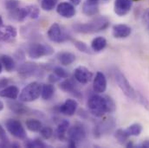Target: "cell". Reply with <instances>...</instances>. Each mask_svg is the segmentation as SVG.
Segmentation results:
<instances>
[{
    "instance_id": "obj_16",
    "label": "cell",
    "mask_w": 149,
    "mask_h": 148,
    "mask_svg": "<svg viewBox=\"0 0 149 148\" xmlns=\"http://www.w3.org/2000/svg\"><path fill=\"white\" fill-rule=\"evenodd\" d=\"M132 32V29L127 24H115L113 26L112 34L115 38H126L129 37Z\"/></svg>"
},
{
    "instance_id": "obj_4",
    "label": "cell",
    "mask_w": 149,
    "mask_h": 148,
    "mask_svg": "<svg viewBox=\"0 0 149 148\" xmlns=\"http://www.w3.org/2000/svg\"><path fill=\"white\" fill-rule=\"evenodd\" d=\"M113 74H114V80H115L118 87L123 92V94L127 98H129L131 100H136L137 99V92L131 86L130 82L126 78L125 74L118 69H115Z\"/></svg>"
},
{
    "instance_id": "obj_18",
    "label": "cell",
    "mask_w": 149,
    "mask_h": 148,
    "mask_svg": "<svg viewBox=\"0 0 149 148\" xmlns=\"http://www.w3.org/2000/svg\"><path fill=\"white\" fill-rule=\"evenodd\" d=\"M19 95V88L17 86L11 85L5 87L2 90H0V97L3 98H8L11 101H15L17 99Z\"/></svg>"
},
{
    "instance_id": "obj_36",
    "label": "cell",
    "mask_w": 149,
    "mask_h": 148,
    "mask_svg": "<svg viewBox=\"0 0 149 148\" xmlns=\"http://www.w3.org/2000/svg\"><path fill=\"white\" fill-rule=\"evenodd\" d=\"M25 146H26L27 147L30 148H45L48 147L44 142H42V140H38V139H36V140H31V141L27 142Z\"/></svg>"
},
{
    "instance_id": "obj_32",
    "label": "cell",
    "mask_w": 149,
    "mask_h": 148,
    "mask_svg": "<svg viewBox=\"0 0 149 148\" xmlns=\"http://www.w3.org/2000/svg\"><path fill=\"white\" fill-rule=\"evenodd\" d=\"M73 42H74V45L75 46V48L79 51H81L82 53H85V54H91L92 53L91 49L88 48V46L85 42H83L81 41H79V40H74Z\"/></svg>"
},
{
    "instance_id": "obj_25",
    "label": "cell",
    "mask_w": 149,
    "mask_h": 148,
    "mask_svg": "<svg viewBox=\"0 0 149 148\" xmlns=\"http://www.w3.org/2000/svg\"><path fill=\"white\" fill-rule=\"evenodd\" d=\"M107 46V40L103 37H97L93 39L91 42V49L95 52L103 50Z\"/></svg>"
},
{
    "instance_id": "obj_21",
    "label": "cell",
    "mask_w": 149,
    "mask_h": 148,
    "mask_svg": "<svg viewBox=\"0 0 149 148\" xmlns=\"http://www.w3.org/2000/svg\"><path fill=\"white\" fill-rule=\"evenodd\" d=\"M10 12L9 13V16L11 19L18 21V22H23L24 19L29 16L28 10L26 8H17L13 10H10Z\"/></svg>"
},
{
    "instance_id": "obj_35",
    "label": "cell",
    "mask_w": 149,
    "mask_h": 148,
    "mask_svg": "<svg viewBox=\"0 0 149 148\" xmlns=\"http://www.w3.org/2000/svg\"><path fill=\"white\" fill-rule=\"evenodd\" d=\"M40 134L44 140H49L53 136L54 132L53 129L49 126H42L40 130Z\"/></svg>"
},
{
    "instance_id": "obj_34",
    "label": "cell",
    "mask_w": 149,
    "mask_h": 148,
    "mask_svg": "<svg viewBox=\"0 0 149 148\" xmlns=\"http://www.w3.org/2000/svg\"><path fill=\"white\" fill-rule=\"evenodd\" d=\"M0 140H1V143H0V147H10L9 145V139L6 135V133H5V130L4 128L0 125Z\"/></svg>"
},
{
    "instance_id": "obj_13",
    "label": "cell",
    "mask_w": 149,
    "mask_h": 148,
    "mask_svg": "<svg viewBox=\"0 0 149 148\" xmlns=\"http://www.w3.org/2000/svg\"><path fill=\"white\" fill-rule=\"evenodd\" d=\"M132 8V0H114L113 10L119 17L126 16Z\"/></svg>"
},
{
    "instance_id": "obj_27",
    "label": "cell",
    "mask_w": 149,
    "mask_h": 148,
    "mask_svg": "<svg viewBox=\"0 0 149 148\" xmlns=\"http://www.w3.org/2000/svg\"><path fill=\"white\" fill-rule=\"evenodd\" d=\"M82 12L86 16H95L99 12V7L98 4H93L89 3L88 2H85L82 5Z\"/></svg>"
},
{
    "instance_id": "obj_14",
    "label": "cell",
    "mask_w": 149,
    "mask_h": 148,
    "mask_svg": "<svg viewBox=\"0 0 149 148\" xmlns=\"http://www.w3.org/2000/svg\"><path fill=\"white\" fill-rule=\"evenodd\" d=\"M107 89V78L102 72H97L93 81V90L96 94L104 93Z\"/></svg>"
},
{
    "instance_id": "obj_41",
    "label": "cell",
    "mask_w": 149,
    "mask_h": 148,
    "mask_svg": "<svg viewBox=\"0 0 149 148\" xmlns=\"http://www.w3.org/2000/svg\"><path fill=\"white\" fill-rule=\"evenodd\" d=\"M142 23L145 25V27L149 30V8L144 11V14L142 16Z\"/></svg>"
},
{
    "instance_id": "obj_48",
    "label": "cell",
    "mask_w": 149,
    "mask_h": 148,
    "mask_svg": "<svg viewBox=\"0 0 149 148\" xmlns=\"http://www.w3.org/2000/svg\"><path fill=\"white\" fill-rule=\"evenodd\" d=\"M10 147H20V146H19L18 144H16V143H14V144H11V145H10Z\"/></svg>"
},
{
    "instance_id": "obj_52",
    "label": "cell",
    "mask_w": 149,
    "mask_h": 148,
    "mask_svg": "<svg viewBox=\"0 0 149 148\" xmlns=\"http://www.w3.org/2000/svg\"><path fill=\"white\" fill-rule=\"evenodd\" d=\"M132 1H135V2H138V1H141V0H132Z\"/></svg>"
},
{
    "instance_id": "obj_9",
    "label": "cell",
    "mask_w": 149,
    "mask_h": 148,
    "mask_svg": "<svg viewBox=\"0 0 149 148\" xmlns=\"http://www.w3.org/2000/svg\"><path fill=\"white\" fill-rule=\"evenodd\" d=\"M47 35H48L49 39L51 42H57V43H61V42H66V41H68V40H70L71 38L69 34H67V33L63 31L61 26L58 24H56V23H54L49 27Z\"/></svg>"
},
{
    "instance_id": "obj_20",
    "label": "cell",
    "mask_w": 149,
    "mask_h": 148,
    "mask_svg": "<svg viewBox=\"0 0 149 148\" xmlns=\"http://www.w3.org/2000/svg\"><path fill=\"white\" fill-rule=\"evenodd\" d=\"M59 88L66 92V93H70V94H73L74 95L79 97V94H80V92L77 90L76 88V86H75V83L72 80L69 79V78H66L64 79V81H63L60 84H59Z\"/></svg>"
},
{
    "instance_id": "obj_46",
    "label": "cell",
    "mask_w": 149,
    "mask_h": 148,
    "mask_svg": "<svg viewBox=\"0 0 149 148\" xmlns=\"http://www.w3.org/2000/svg\"><path fill=\"white\" fill-rule=\"evenodd\" d=\"M70 1L74 5H79L81 3V0H70Z\"/></svg>"
},
{
    "instance_id": "obj_28",
    "label": "cell",
    "mask_w": 149,
    "mask_h": 148,
    "mask_svg": "<svg viewBox=\"0 0 149 148\" xmlns=\"http://www.w3.org/2000/svg\"><path fill=\"white\" fill-rule=\"evenodd\" d=\"M25 125L28 130L31 132H40L42 127V122L37 119H29L25 121Z\"/></svg>"
},
{
    "instance_id": "obj_8",
    "label": "cell",
    "mask_w": 149,
    "mask_h": 148,
    "mask_svg": "<svg viewBox=\"0 0 149 148\" xmlns=\"http://www.w3.org/2000/svg\"><path fill=\"white\" fill-rule=\"evenodd\" d=\"M17 73L23 78H28L32 76L40 77L43 74V71L37 63H25L19 66V68L17 69Z\"/></svg>"
},
{
    "instance_id": "obj_44",
    "label": "cell",
    "mask_w": 149,
    "mask_h": 148,
    "mask_svg": "<svg viewBox=\"0 0 149 148\" xmlns=\"http://www.w3.org/2000/svg\"><path fill=\"white\" fill-rule=\"evenodd\" d=\"M144 147V148H149V140H145L143 143L140 144V145H137L136 147Z\"/></svg>"
},
{
    "instance_id": "obj_19",
    "label": "cell",
    "mask_w": 149,
    "mask_h": 148,
    "mask_svg": "<svg viewBox=\"0 0 149 148\" xmlns=\"http://www.w3.org/2000/svg\"><path fill=\"white\" fill-rule=\"evenodd\" d=\"M70 128V122L68 120H63L57 126L56 130V136L61 141L67 140V133Z\"/></svg>"
},
{
    "instance_id": "obj_3",
    "label": "cell",
    "mask_w": 149,
    "mask_h": 148,
    "mask_svg": "<svg viewBox=\"0 0 149 148\" xmlns=\"http://www.w3.org/2000/svg\"><path fill=\"white\" fill-rule=\"evenodd\" d=\"M42 85L37 81H32L26 85L19 94V101L22 102L35 101L41 95Z\"/></svg>"
},
{
    "instance_id": "obj_47",
    "label": "cell",
    "mask_w": 149,
    "mask_h": 148,
    "mask_svg": "<svg viewBox=\"0 0 149 148\" xmlns=\"http://www.w3.org/2000/svg\"><path fill=\"white\" fill-rule=\"evenodd\" d=\"M126 147H134V145L132 141H127V144H126Z\"/></svg>"
},
{
    "instance_id": "obj_1",
    "label": "cell",
    "mask_w": 149,
    "mask_h": 148,
    "mask_svg": "<svg viewBox=\"0 0 149 148\" xmlns=\"http://www.w3.org/2000/svg\"><path fill=\"white\" fill-rule=\"evenodd\" d=\"M109 25V19L105 16L96 17L85 24H75L73 25L74 31L81 34H94L106 30Z\"/></svg>"
},
{
    "instance_id": "obj_12",
    "label": "cell",
    "mask_w": 149,
    "mask_h": 148,
    "mask_svg": "<svg viewBox=\"0 0 149 148\" xmlns=\"http://www.w3.org/2000/svg\"><path fill=\"white\" fill-rule=\"evenodd\" d=\"M56 12L64 18H72L75 15L76 10L74 4L69 2H62L56 7Z\"/></svg>"
},
{
    "instance_id": "obj_6",
    "label": "cell",
    "mask_w": 149,
    "mask_h": 148,
    "mask_svg": "<svg viewBox=\"0 0 149 148\" xmlns=\"http://www.w3.org/2000/svg\"><path fill=\"white\" fill-rule=\"evenodd\" d=\"M68 145L70 147H76L86 138V130L81 125H74L70 127L67 133Z\"/></svg>"
},
{
    "instance_id": "obj_33",
    "label": "cell",
    "mask_w": 149,
    "mask_h": 148,
    "mask_svg": "<svg viewBox=\"0 0 149 148\" xmlns=\"http://www.w3.org/2000/svg\"><path fill=\"white\" fill-rule=\"evenodd\" d=\"M26 9L28 10L29 16L31 17V18H32V19H37V18H38L39 14H40V9L37 7V5L31 4V5L27 6Z\"/></svg>"
},
{
    "instance_id": "obj_17",
    "label": "cell",
    "mask_w": 149,
    "mask_h": 148,
    "mask_svg": "<svg viewBox=\"0 0 149 148\" xmlns=\"http://www.w3.org/2000/svg\"><path fill=\"white\" fill-rule=\"evenodd\" d=\"M17 36V29L12 25H6L0 29V42H9Z\"/></svg>"
},
{
    "instance_id": "obj_5",
    "label": "cell",
    "mask_w": 149,
    "mask_h": 148,
    "mask_svg": "<svg viewBox=\"0 0 149 148\" xmlns=\"http://www.w3.org/2000/svg\"><path fill=\"white\" fill-rule=\"evenodd\" d=\"M27 53L31 59H39L43 56H51L54 53V49L49 44L32 42L28 46Z\"/></svg>"
},
{
    "instance_id": "obj_45",
    "label": "cell",
    "mask_w": 149,
    "mask_h": 148,
    "mask_svg": "<svg viewBox=\"0 0 149 148\" xmlns=\"http://www.w3.org/2000/svg\"><path fill=\"white\" fill-rule=\"evenodd\" d=\"M100 1H104V2H107L109 0H86V2L89 3H93V4H99Z\"/></svg>"
},
{
    "instance_id": "obj_22",
    "label": "cell",
    "mask_w": 149,
    "mask_h": 148,
    "mask_svg": "<svg viewBox=\"0 0 149 148\" xmlns=\"http://www.w3.org/2000/svg\"><path fill=\"white\" fill-rule=\"evenodd\" d=\"M8 107L9 108L17 114H26L28 113L31 112V109L24 106L23 103L21 102H17V101H8Z\"/></svg>"
},
{
    "instance_id": "obj_24",
    "label": "cell",
    "mask_w": 149,
    "mask_h": 148,
    "mask_svg": "<svg viewBox=\"0 0 149 148\" xmlns=\"http://www.w3.org/2000/svg\"><path fill=\"white\" fill-rule=\"evenodd\" d=\"M0 62H1L2 65L3 66L4 69L7 72H11L16 68V63H15L14 59L11 56H8V55H3V56H1Z\"/></svg>"
},
{
    "instance_id": "obj_23",
    "label": "cell",
    "mask_w": 149,
    "mask_h": 148,
    "mask_svg": "<svg viewBox=\"0 0 149 148\" xmlns=\"http://www.w3.org/2000/svg\"><path fill=\"white\" fill-rule=\"evenodd\" d=\"M57 59L62 65L68 66L75 61V56L70 52H61L57 55Z\"/></svg>"
},
{
    "instance_id": "obj_15",
    "label": "cell",
    "mask_w": 149,
    "mask_h": 148,
    "mask_svg": "<svg viewBox=\"0 0 149 148\" xmlns=\"http://www.w3.org/2000/svg\"><path fill=\"white\" fill-rule=\"evenodd\" d=\"M114 126H115V123H114V120L112 118L106 119L105 120H103L102 122H101L99 125H97L95 126V135H96L97 137H100L103 133H109L113 129Z\"/></svg>"
},
{
    "instance_id": "obj_51",
    "label": "cell",
    "mask_w": 149,
    "mask_h": 148,
    "mask_svg": "<svg viewBox=\"0 0 149 148\" xmlns=\"http://www.w3.org/2000/svg\"><path fill=\"white\" fill-rule=\"evenodd\" d=\"M2 70H3V67H2V63L0 62V74L2 73Z\"/></svg>"
},
{
    "instance_id": "obj_42",
    "label": "cell",
    "mask_w": 149,
    "mask_h": 148,
    "mask_svg": "<svg viewBox=\"0 0 149 148\" xmlns=\"http://www.w3.org/2000/svg\"><path fill=\"white\" fill-rule=\"evenodd\" d=\"M48 80H49V81L50 83H55V82H57L59 80H61V78H59L57 75H56V74L53 73V74L49 75Z\"/></svg>"
},
{
    "instance_id": "obj_26",
    "label": "cell",
    "mask_w": 149,
    "mask_h": 148,
    "mask_svg": "<svg viewBox=\"0 0 149 148\" xmlns=\"http://www.w3.org/2000/svg\"><path fill=\"white\" fill-rule=\"evenodd\" d=\"M55 94V88L52 84H44L42 86L41 97L44 101H49Z\"/></svg>"
},
{
    "instance_id": "obj_39",
    "label": "cell",
    "mask_w": 149,
    "mask_h": 148,
    "mask_svg": "<svg viewBox=\"0 0 149 148\" xmlns=\"http://www.w3.org/2000/svg\"><path fill=\"white\" fill-rule=\"evenodd\" d=\"M137 100L147 110H149V101L142 94L137 92Z\"/></svg>"
},
{
    "instance_id": "obj_43",
    "label": "cell",
    "mask_w": 149,
    "mask_h": 148,
    "mask_svg": "<svg viewBox=\"0 0 149 148\" xmlns=\"http://www.w3.org/2000/svg\"><path fill=\"white\" fill-rule=\"evenodd\" d=\"M8 79L7 78H3L0 80V90H2L3 88H4L6 87V85H8Z\"/></svg>"
},
{
    "instance_id": "obj_2",
    "label": "cell",
    "mask_w": 149,
    "mask_h": 148,
    "mask_svg": "<svg viewBox=\"0 0 149 148\" xmlns=\"http://www.w3.org/2000/svg\"><path fill=\"white\" fill-rule=\"evenodd\" d=\"M89 113L95 117L101 118L108 113V104L105 96L99 94H92L87 102Z\"/></svg>"
},
{
    "instance_id": "obj_37",
    "label": "cell",
    "mask_w": 149,
    "mask_h": 148,
    "mask_svg": "<svg viewBox=\"0 0 149 148\" xmlns=\"http://www.w3.org/2000/svg\"><path fill=\"white\" fill-rule=\"evenodd\" d=\"M53 73L57 75L61 79H66L69 77V73L66 69H64L62 67H55L53 69Z\"/></svg>"
},
{
    "instance_id": "obj_10",
    "label": "cell",
    "mask_w": 149,
    "mask_h": 148,
    "mask_svg": "<svg viewBox=\"0 0 149 148\" xmlns=\"http://www.w3.org/2000/svg\"><path fill=\"white\" fill-rule=\"evenodd\" d=\"M74 77L81 84H87L93 79V73L84 66L77 67L74 71Z\"/></svg>"
},
{
    "instance_id": "obj_38",
    "label": "cell",
    "mask_w": 149,
    "mask_h": 148,
    "mask_svg": "<svg viewBox=\"0 0 149 148\" xmlns=\"http://www.w3.org/2000/svg\"><path fill=\"white\" fill-rule=\"evenodd\" d=\"M4 6L8 10H13L19 6L18 0H4Z\"/></svg>"
},
{
    "instance_id": "obj_31",
    "label": "cell",
    "mask_w": 149,
    "mask_h": 148,
    "mask_svg": "<svg viewBox=\"0 0 149 148\" xmlns=\"http://www.w3.org/2000/svg\"><path fill=\"white\" fill-rule=\"evenodd\" d=\"M58 0H41V8L45 11L52 10L57 4Z\"/></svg>"
},
{
    "instance_id": "obj_29",
    "label": "cell",
    "mask_w": 149,
    "mask_h": 148,
    "mask_svg": "<svg viewBox=\"0 0 149 148\" xmlns=\"http://www.w3.org/2000/svg\"><path fill=\"white\" fill-rule=\"evenodd\" d=\"M126 133H127V135L130 136H139L141 132H142V126L140 123H134L132 125H130L127 129H125Z\"/></svg>"
},
{
    "instance_id": "obj_50",
    "label": "cell",
    "mask_w": 149,
    "mask_h": 148,
    "mask_svg": "<svg viewBox=\"0 0 149 148\" xmlns=\"http://www.w3.org/2000/svg\"><path fill=\"white\" fill-rule=\"evenodd\" d=\"M3 18H2V17L0 16V29L3 27Z\"/></svg>"
},
{
    "instance_id": "obj_40",
    "label": "cell",
    "mask_w": 149,
    "mask_h": 148,
    "mask_svg": "<svg viewBox=\"0 0 149 148\" xmlns=\"http://www.w3.org/2000/svg\"><path fill=\"white\" fill-rule=\"evenodd\" d=\"M106 100H107V104H108V113H113L116 109V105L113 101V100L112 99L111 97L106 95Z\"/></svg>"
},
{
    "instance_id": "obj_11",
    "label": "cell",
    "mask_w": 149,
    "mask_h": 148,
    "mask_svg": "<svg viewBox=\"0 0 149 148\" xmlns=\"http://www.w3.org/2000/svg\"><path fill=\"white\" fill-rule=\"evenodd\" d=\"M78 107L77 101L73 99H67L62 105L56 107V111L66 116H72L76 112Z\"/></svg>"
},
{
    "instance_id": "obj_7",
    "label": "cell",
    "mask_w": 149,
    "mask_h": 148,
    "mask_svg": "<svg viewBox=\"0 0 149 148\" xmlns=\"http://www.w3.org/2000/svg\"><path fill=\"white\" fill-rule=\"evenodd\" d=\"M5 127L8 132L17 139L24 140L27 137L25 129L22 123L16 119H8L5 121Z\"/></svg>"
},
{
    "instance_id": "obj_49",
    "label": "cell",
    "mask_w": 149,
    "mask_h": 148,
    "mask_svg": "<svg viewBox=\"0 0 149 148\" xmlns=\"http://www.w3.org/2000/svg\"><path fill=\"white\" fill-rule=\"evenodd\" d=\"M3 108H4V105H3V103L0 101V111H2V110L3 109Z\"/></svg>"
},
{
    "instance_id": "obj_30",
    "label": "cell",
    "mask_w": 149,
    "mask_h": 148,
    "mask_svg": "<svg viewBox=\"0 0 149 148\" xmlns=\"http://www.w3.org/2000/svg\"><path fill=\"white\" fill-rule=\"evenodd\" d=\"M114 137H115L116 140L120 144H121V145L126 144L127 141V140H128V138H129V136L127 135V133H126V131L123 130V129H118V130H116V132L114 133Z\"/></svg>"
}]
</instances>
